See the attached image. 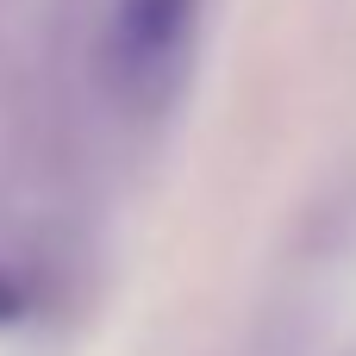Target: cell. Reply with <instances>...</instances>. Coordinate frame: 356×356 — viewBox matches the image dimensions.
Returning <instances> with one entry per match:
<instances>
[{
    "mask_svg": "<svg viewBox=\"0 0 356 356\" xmlns=\"http://www.w3.org/2000/svg\"><path fill=\"white\" fill-rule=\"evenodd\" d=\"M25 313V288H19V275L13 269H0V325L6 319H19Z\"/></svg>",
    "mask_w": 356,
    "mask_h": 356,
    "instance_id": "7a4b0ae2",
    "label": "cell"
},
{
    "mask_svg": "<svg viewBox=\"0 0 356 356\" xmlns=\"http://www.w3.org/2000/svg\"><path fill=\"white\" fill-rule=\"evenodd\" d=\"M194 25V0H119V69L125 81H163Z\"/></svg>",
    "mask_w": 356,
    "mask_h": 356,
    "instance_id": "6da1fadb",
    "label": "cell"
}]
</instances>
